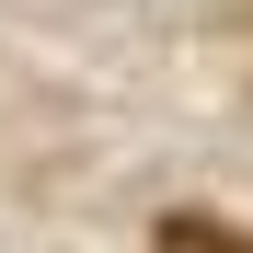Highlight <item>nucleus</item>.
I'll list each match as a JSON object with an SVG mask.
<instances>
[{
  "instance_id": "1",
  "label": "nucleus",
  "mask_w": 253,
  "mask_h": 253,
  "mask_svg": "<svg viewBox=\"0 0 253 253\" xmlns=\"http://www.w3.org/2000/svg\"><path fill=\"white\" fill-rule=\"evenodd\" d=\"M150 253H253V242H242L230 219H196V207H184V219H161V242H150Z\"/></svg>"
}]
</instances>
